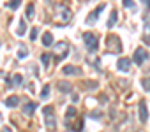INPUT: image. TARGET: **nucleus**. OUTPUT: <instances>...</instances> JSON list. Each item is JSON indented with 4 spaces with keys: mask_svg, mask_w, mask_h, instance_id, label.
Segmentation results:
<instances>
[{
    "mask_svg": "<svg viewBox=\"0 0 150 132\" xmlns=\"http://www.w3.org/2000/svg\"><path fill=\"white\" fill-rule=\"evenodd\" d=\"M51 55H55V62L64 60V58L69 55V44H67V42H64V41H60V42L53 44V53H51Z\"/></svg>",
    "mask_w": 150,
    "mask_h": 132,
    "instance_id": "nucleus-1",
    "label": "nucleus"
},
{
    "mask_svg": "<svg viewBox=\"0 0 150 132\" xmlns=\"http://www.w3.org/2000/svg\"><path fill=\"white\" fill-rule=\"evenodd\" d=\"M83 42H85V46H87V49H88L90 53H96L97 48H99V39H97V35L92 34V32H85V34H83Z\"/></svg>",
    "mask_w": 150,
    "mask_h": 132,
    "instance_id": "nucleus-2",
    "label": "nucleus"
},
{
    "mask_svg": "<svg viewBox=\"0 0 150 132\" xmlns=\"http://www.w3.org/2000/svg\"><path fill=\"white\" fill-rule=\"evenodd\" d=\"M106 48H108L110 53H115V55L122 53V42H120V39H118L117 35H108V39H106Z\"/></svg>",
    "mask_w": 150,
    "mask_h": 132,
    "instance_id": "nucleus-3",
    "label": "nucleus"
},
{
    "mask_svg": "<svg viewBox=\"0 0 150 132\" xmlns=\"http://www.w3.org/2000/svg\"><path fill=\"white\" fill-rule=\"evenodd\" d=\"M42 114H44L46 127H48V128H55L57 118H55V111H53V107H51V106H44V107H42Z\"/></svg>",
    "mask_w": 150,
    "mask_h": 132,
    "instance_id": "nucleus-4",
    "label": "nucleus"
},
{
    "mask_svg": "<svg viewBox=\"0 0 150 132\" xmlns=\"http://www.w3.org/2000/svg\"><path fill=\"white\" fill-rule=\"evenodd\" d=\"M146 58H148V53H146V49H143V48H138V49L134 51V55H132V62H134L136 65H141Z\"/></svg>",
    "mask_w": 150,
    "mask_h": 132,
    "instance_id": "nucleus-5",
    "label": "nucleus"
},
{
    "mask_svg": "<svg viewBox=\"0 0 150 132\" xmlns=\"http://www.w3.org/2000/svg\"><path fill=\"white\" fill-rule=\"evenodd\" d=\"M143 35H141V39H143V42L146 44V46H150V23H148V18H146V14L143 16Z\"/></svg>",
    "mask_w": 150,
    "mask_h": 132,
    "instance_id": "nucleus-6",
    "label": "nucleus"
},
{
    "mask_svg": "<svg viewBox=\"0 0 150 132\" xmlns=\"http://www.w3.org/2000/svg\"><path fill=\"white\" fill-rule=\"evenodd\" d=\"M104 7H106L104 4H99V6H97V9H94V11L88 14V18H87V25H92L94 21H97V18L101 16V11H103Z\"/></svg>",
    "mask_w": 150,
    "mask_h": 132,
    "instance_id": "nucleus-7",
    "label": "nucleus"
},
{
    "mask_svg": "<svg viewBox=\"0 0 150 132\" xmlns=\"http://www.w3.org/2000/svg\"><path fill=\"white\" fill-rule=\"evenodd\" d=\"M117 67H118V71H122V72H127V71L131 69V60H129L127 56H124V58H118V62H117Z\"/></svg>",
    "mask_w": 150,
    "mask_h": 132,
    "instance_id": "nucleus-8",
    "label": "nucleus"
},
{
    "mask_svg": "<svg viewBox=\"0 0 150 132\" xmlns=\"http://www.w3.org/2000/svg\"><path fill=\"white\" fill-rule=\"evenodd\" d=\"M146 120H148V111H146V102L141 99L139 100V121L141 123H146Z\"/></svg>",
    "mask_w": 150,
    "mask_h": 132,
    "instance_id": "nucleus-9",
    "label": "nucleus"
},
{
    "mask_svg": "<svg viewBox=\"0 0 150 132\" xmlns=\"http://www.w3.org/2000/svg\"><path fill=\"white\" fill-rule=\"evenodd\" d=\"M62 72L67 74V76H78V74H81V69L74 67V65H65V67L62 69Z\"/></svg>",
    "mask_w": 150,
    "mask_h": 132,
    "instance_id": "nucleus-10",
    "label": "nucleus"
},
{
    "mask_svg": "<svg viewBox=\"0 0 150 132\" xmlns=\"http://www.w3.org/2000/svg\"><path fill=\"white\" fill-rule=\"evenodd\" d=\"M6 81H7L9 86H20V85L23 83V76H21V74H14L13 81H11V78H6Z\"/></svg>",
    "mask_w": 150,
    "mask_h": 132,
    "instance_id": "nucleus-11",
    "label": "nucleus"
},
{
    "mask_svg": "<svg viewBox=\"0 0 150 132\" xmlns=\"http://www.w3.org/2000/svg\"><path fill=\"white\" fill-rule=\"evenodd\" d=\"M42 46H46V48L53 46V35H51V32H44L42 34Z\"/></svg>",
    "mask_w": 150,
    "mask_h": 132,
    "instance_id": "nucleus-12",
    "label": "nucleus"
},
{
    "mask_svg": "<svg viewBox=\"0 0 150 132\" xmlns=\"http://www.w3.org/2000/svg\"><path fill=\"white\" fill-rule=\"evenodd\" d=\"M35 107H37V104H35V102H27V104H25V107H23V113H25L27 116H32V114H34V111H35Z\"/></svg>",
    "mask_w": 150,
    "mask_h": 132,
    "instance_id": "nucleus-13",
    "label": "nucleus"
},
{
    "mask_svg": "<svg viewBox=\"0 0 150 132\" xmlns=\"http://www.w3.org/2000/svg\"><path fill=\"white\" fill-rule=\"evenodd\" d=\"M117 18H118V13H117V11H111V14H110V18H108V28H111V27L117 25Z\"/></svg>",
    "mask_w": 150,
    "mask_h": 132,
    "instance_id": "nucleus-14",
    "label": "nucleus"
},
{
    "mask_svg": "<svg viewBox=\"0 0 150 132\" xmlns=\"http://www.w3.org/2000/svg\"><path fill=\"white\" fill-rule=\"evenodd\" d=\"M18 104H20V99H18L16 95H13V97L6 99V106H7V107H16Z\"/></svg>",
    "mask_w": 150,
    "mask_h": 132,
    "instance_id": "nucleus-15",
    "label": "nucleus"
},
{
    "mask_svg": "<svg viewBox=\"0 0 150 132\" xmlns=\"http://www.w3.org/2000/svg\"><path fill=\"white\" fill-rule=\"evenodd\" d=\"M76 114H78L76 107H72V106H71V107H67V113H65V121H71V120H72L74 116H76Z\"/></svg>",
    "mask_w": 150,
    "mask_h": 132,
    "instance_id": "nucleus-16",
    "label": "nucleus"
},
{
    "mask_svg": "<svg viewBox=\"0 0 150 132\" xmlns=\"http://www.w3.org/2000/svg\"><path fill=\"white\" fill-rule=\"evenodd\" d=\"M58 90H60V92H64V93H67V92H71V90H72V86H71L69 83H65V81H60V83H58Z\"/></svg>",
    "mask_w": 150,
    "mask_h": 132,
    "instance_id": "nucleus-17",
    "label": "nucleus"
},
{
    "mask_svg": "<svg viewBox=\"0 0 150 132\" xmlns=\"http://www.w3.org/2000/svg\"><path fill=\"white\" fill-rule=\"evenodd\" d=\"M60 11H62V20H64V21L71 20V9H69V7H60Z\"/></svg>",
    "mask_w": 150,
    "mask_h": 132,
    "instance_id": "nucleus-18",
    "label": "nucleus"
},
{
    "mask_svg": "<svg viewBox=\"0 0 150 132\" xmlns=\"http://www.w3.org/2000/svg\"><path fill=\"white\" fill-rule=\"evenodd\" d=\"M20 4H21V0H9V2H7V7H9V9H18Z\"/></svg>",
    "mask_w": 150,
    "mask_h": 132,
    "instance_id": "nucleus-19",
    "label": "nucleus"
},
{
    "mask_svg": "<svg viewBox=\"0 0 150 132\" xmlns=\"http://www.w3.org/2000/svg\"><path fill=\"white\" fill-rule=\"evenodd\" d=\"M27 18H28V20L34 18V4H28V6H27Z\"/></svg>",
    "mask_w": 150,
    "mask_h": 132,
    "instance_id": "nucleus-20",
    "label": "nucleus"
},
{
    "mask_svg": "<svg viewBox=\"0 0 150 132\" xmlns=\"http://www.w3.org/2000/svg\"><path fill=\"white\" fill-rule=\"evenodd\" d=\"M48 97H50V85H46V86L42 88V92H41V99H44V100H46Z\"/></svg>",
    "mask_w": 150,
    "mask_h": 132,
    "instance_id": "nucleus-21",
    "label": "nucleus"
},
{
    "mask_svg": "<svg viewBox=\"0 0 150 132\" xmlns=\"http://www.w3.org/2000/svg\"><path fill=\"white\" fill-rule=\"evenodd\" d=\"M141 86H143L146 92H150V78H143V79H141Z\"/></svg>",
    "mask_w": 150,
    "mask_h": 132,
    "instance_id": "nucleus-22",
    "label": "nucleus"
},
{
    "mask_svg": "<svg viewBox=\"0 0 150 132\" xmlns=\"http://www.w3.org/2000/svg\"><path fill=\"white\" fill-rule=\"evenodd\" d=\"M41 62H42L44 67H48V63H50V55H48V53H42V55H41Z\"/></svg>",
    "mask_w": 150,
    "mask_h": 132,
    "instance_id": "nucleus-23",
    "label": "nucleus"
},
{
    "mask_svg": "<svg viewBox=\"0 0 150 132\" xmlns=\"http://www.w3.org/2000/svg\"><path fill=\"white\" fill-rule=\"evenodd\" d=\"M122 4H124V7H129V9H134L136 7L134 0H122Z\"/></svg>",
    "mask_w": 150,
    "mask_h": 132,
    "instance_id": "nucleus-24",
    "label": "nucleus"
},
{
    "mask_svg": "<svg viewBox=\"0 0 150 132\" xmlns=\"http://www.w3.org/2000/svg\"><path fill=\"white\" fill-rule=\"evenodd\" d=\"M27 55H28V51H27V48H23V46H21V48L18 49V58H25Z\"/></svg>",
    "mask_w": 150,
    "mask_h": 132,
    "instance_id": "nucleus-25",
    "label": "nucleus"
},
{
    "mask_svg": "<svg viewBox=\"0 0 150 132\" xmlns=\"http://www.w3.org/2000/svg\"><path fill=\"white\" fill-rule=\"evenodd\" d=\"M23 32H25V20H21V23H20V27H18L16 34H18V35H23Z\"/></svg>",
    "mask_w": 150,
    "mask_h": 132,
    "instance_id": "nucleus-26",
    "label": "nucleus"
},
{
    "mask_svg": "<svg viewBox=\"0 0 150 132\" xmlns=\"http://www.w3.org/2000/svg\"><path fill=\"white\" fill-rule=\"evenodd\" d=\"M30 39H32V41H35V39H37V28H34V30L30 32Z\"/></svg>",
    "mask_w": 150,
    "mask_h": 132,
    "instance_id": "nucleus-27",
    "label": "nucleus"
},
{
    "mask_svg": "<svg viewBox=\"0 0 150 132\" xmlns=\"http://www.w3.org/2000/svg\"><path fill=\"white\" fill-rule=\"evenodd\" d=\"M143 4H145V11L148 13L150 11V0H143Z\"/></svg>",
    "mask_w": 150,
    "mask_h": 132,
    "instance_id": "nucleus-28",
    "label": "nucleus"
},
{
    "mask_svg": "<svg viewBox=\"0 0 150 132\" xmlns=\"http://www.w3.org/2000/svg\"><path fill=\"white\" fill-rule=\"evenodd\" d=\"M90 116H92V118H101V113H99V111H92Z\"/></svg>",
    "mask_w": 150,
    "mask_h": 132,
    "instance_id": "nucleus-29",
    "label": "nucleus"
}]
</instances>
